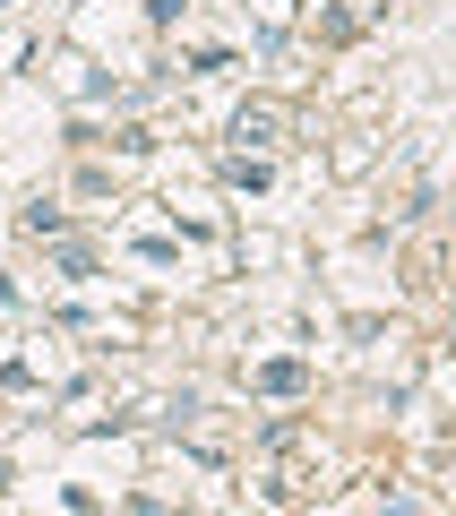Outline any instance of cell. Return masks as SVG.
Masks as SVG:
<instances>
[{
    "label": "cell",
    "mask_w": 456,
    "mask_h": 516,
    "mask_svg": "<svg viewBox=\"0 0 456 516\" xmlns=\"http://www.w3.org/2000/svg\"><path fill=\"white\" fill-rule=\"evenodd\" d=\"M302 379H310L302 362H267V370H259V387H267V396H293V387H302Z\"/></svg>",
    "instance_id": "1"
},
{
    "label": "cell",
    "mask_w": 456,
    "mask_h": 516,
    "mask_svg": "<svg viewBox=\"0 0 456 516\" xmlns=\"http://www.w3.org/2000/svg\"><path fill=\"white\" fill-rule=\"evenodd\" d=\"M224 181H233V190H267V164H250V155H241V164H224Z\"/></svg>",
    "instance_id": "2"
},
{
    "label": "cell",
    "mask_w": 456,
    "mask_h": 516,
    "mask_svg": "<svg viewBox=\"0 0 456 516\" xmlns=\"http://www.w3.org/2000/svg\"><path fill=\"white\" fill-rule=\"evenodd\" d=\"M147 18H155V26H173V18H181V0H147Z\"/></svg>",
    "instance_id": "3"
}]
</instances>
